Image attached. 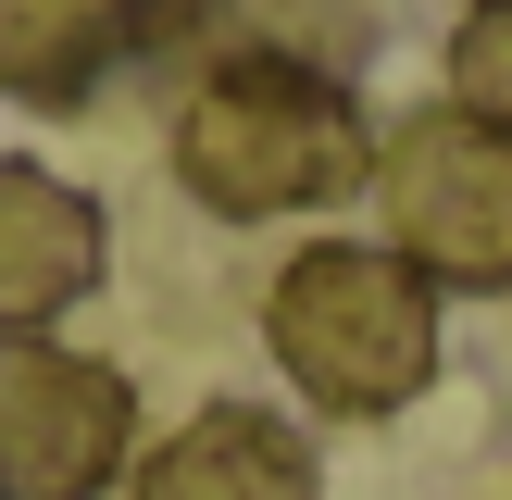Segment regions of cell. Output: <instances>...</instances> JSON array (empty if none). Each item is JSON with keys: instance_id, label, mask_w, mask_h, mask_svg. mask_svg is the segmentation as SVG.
<instances>
[{"instance_id": "cell-3", "label": "cell", "mask_w": 512, "mask_h": 500, "mask_svg": "<svg viewBox=\"0 0 512 500\" xmlns=\"http://www.w3.org/2000/svg\"><path fill=\"white\" fill-rule=\"evenodd\" d=\"M388 250L425 288H512V138L475 113H413L375 150Z\"/></svg>"}, {"instance_id": "cell-4", "label": "cell", "mask_w": 512, "mask_h": 500, "mask_svg": "<svg viewBox=\"0 0 512 500\" xmlns=\"http://www.w3.org/2000/svg\"><path fill=\"white\" fill-rule=\"evenodd\" d=\"M138 463V400L50 325H0V500H100Z\"/></svg>"}, {"instance_id": "cell-9", "label": "cell", "mask_w": 512, "mask_h": 500, "mask_svg": "<svg viewBox=\"0 0 512 500\" xmlns=\"http://www.w3.org/2000/svg\"><path fill=\"white\" fill-rule=\"evenodd\" d=\"M450 113H475V125L512 138V0H488V13L450 38Z\"/></svg>"}, {"instance_id": "cell-2", "label": "cell", "mask_w": 512, "mask_h": 500, "mask_svg": "<svg viewBox=\"0 0 512 500\" xmlns=\"http://www.w3.org/2000/svg\"><path fill=\"white\" fill-rule=\"evenodd\" d=\"M263 338H275V363L300 375V400H325V413H400V400H425V375H438V288H425L400 250L325 238V250H300V263L275 275Z\"/></svg>"}, {"instance_id": "cell-10", "label": "cell", "mask_w": 512, "mask_h": 500, "mask_svg": "<svg viewBox=\"0 0 512 500\" xmlns=\"http://www.w3.org/2000/svg\"><path fill=\"white\" fill-rule=\"evenodd\" d=\"M475 13H488V0H475Z\"/></svg>"}, {"instance_id": "cell-1", "label": "cell", "mask_w": 512, "mask_h": 500, "mask_svg": "<svg viewBox=\"0 0 512 500\" xmlns=\"http://www.w3.org/2000/svg\"><path fill=\"white\" fill-rule=\"evenodd\" d=\"M175 175H188L213 213L275 225V213H325L375 175L363 100L350 75L313 63H200L188 113H175Z\"/></svg>"}, {"instance_id": "cell-7", "label": "cell", "mask_w": 512, "mask_h": 500, "mask_svg": "<svg viewBox=\"0 0 512 500\" xmlns=\"http://www.w3.org/2000/svg\"><path fill=\"white\" fill-rule=\"evenodd\" d=\"M313 438L275 413H250V400H213V413H188L163 450L138 463V500H313Z\"/></svg>"}, {"instance_id": "cell-5", "label": "cell", "mask_w": 512, "mask_h": 500, "mask_svg": "<svg viewBox=\"0 0 512 500\" xmlns=\"http://www.w3.org/2000/svg\"><path fill=\"white\" fill-rule=\"evenodd\" d=\"M188 0H0V88L25 113H88L113 75L163 63Z\"/></svg>"}, {"instance_id": "cell-8", "label": "cell", "mask_w": 512, "mask_h": 500, "mask_svg": "<svg viewBox=\"0 0 512 500\" xmlns=\"http://www.w3.org/2000/svg\"><path fill=\"white\" fill-rule=\"evenodd\" d=\"M200 63H313V75H350L375 50V0H188Z\"/></svg>"}, {"instance_id": "cell-6", "label": "cell", "mask_w": 512, "mask_h": 500, "mask_svg": "<svg viewBox=\"0 0 512 500\" xmlns=\"http://www.w3.org/2000/svg\"><path fill=\"white\" fill-rule=\"evenodd\" d=\"M113 238H100V200L63 188L50 163H0V325H50L100 288Z\"/></svg>"}]
</instances>
